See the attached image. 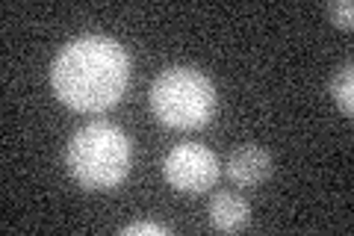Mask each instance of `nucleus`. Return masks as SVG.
I'll use <instances>...</instances> for the list:
<instances>
[{
  "mask_svg": "<svg viewBox=\"0 0 354 236\" xmlns=\"http://www.w3.org/2000/svg\"><path fill=\"white\" fill-rule=\"evenodd\" d=\"M151 109L165 127H204L216 112V86L204 71L189 69V65H174L153 80Z\"/></svg>",
  "mask_w": 354,
  "mask_h": 236,
  "instance_id": "3",
  "label": "nucleus"
},
{
  "mask_svg": "<svg viewBox=\"0 0 354 236\" xmlns=\"http://www.w3.org/2000/svg\"><path fill=\"white\" fill-rule=\"evenodd\" d=\"M130 160L133 145L127 133L106 121L80 127L65 151V165H68L71 177L88 192L118 186L130 172Z\"/></svg>",
  "mask_w": 354,
  "mask_h": 236,
  "instance_id": "2",
  "label": "nucleus"
},
{
  "mask_svg": "<svg viewBox=\"0 0 354 236\" xmlns=\"http://www.w3.org/2000/svg\"><path fill=\"white\" fill-rule=\"evenodd\" d=\"M330 18H334V24L342 27V30H351L354 27V3L351 0H334V3L328 6Z\"/></svg>",
  "mask_w": 354,
  "mask_h": 236,
  "instance_id": "8",
  "label": "nucleus"
},
{
  "mask_svg": "<svg viewBox=\"0 0 354 236\" xmlns=\"http://www.w3.org/2000/svg\"><path fill=\"white\" fill-rule=\"evenodd\" d=\"M124 236H142V233H153V236H169V228L165 224H157V221H136V224H127L121 228Z\"/></svg>",
  "mask_w": 354,
  "mask_h": 236,
  "instance_id": "9",
  "label": "nucleus"
},
{
  "mask_svg": "<svg viewBox=\"0 0 354 236\" xmlns=\"http://www.w3.org/2000/svg\"><path fill=\"white\" fill-rule=\"evenodd\" d=\"M207 212H209V224H213L216 230H225V233L242 230L251 221V210L245 204V198H239L234 192H218V195H213Z\"/></svg>",
  "mask_w": 354,
  "mask_h": 236,
  "instance_id": "6",
  "label": "nucleus"
},
{
  "mask_svg": "<svg viewBox=\"0 0 354 236\" xmlns=\"http://www.w3.org/2000/svg\"><path fill=\"white\" fill-rule=\"evenodd\" d=\"M162 174L177 192L186 195L207 192L218 177V156L198 142H183L169 151L162 163Z\"/></svg>",
  "mask_w": 354,
  "mask_h": 236,
  "instance_id": "4",
  "label": "nucleus"
},
{
  "mask_svg": "<svg viewBox=\"0 0 354 236\" xmlns=\"http://www.w3.org/2000/svg\"><path fill=\"white\" fill-rule=\"evenodd\" d=\"M50 83L65 107L104 112L118 104L130 83V53L109 36H80L57 53Z\"/></svg>",
  "mask_w": 354,
  "mask_h": 236,
  "instance_id": "1",
  "label": "nucleus"
},
{
  "mask_svg": "<svg viewBox=\"0 0 354 236\" xmlns=\"http://www.w3.org/2000/svg\"><path fill=\"white\" fill-rule=\"evenodd\" d=\"M272 168H274L272 154L266 148H260V145H242V148H236L225 163L227 177L239 186H260L266 177L272 174Z\"/></svg>",
  "mask_w": 354,
  "mask_h": 236,
  "instance_id": "5",
  "label": "nucleus"
},
{
  "mask_svg": "<svg viewBox=\"0 0 354 236\" xmlns=\"http://www.w3.org/2000/svg\"><path fill=\"white\" fill-rule=\"evenodd\" d=\"M330 95H334V104L351 116L354 112V65L346 62L342 69L334 74V80H330Z\"/></svg>",
  "mask_w": 354,
  "mask_h": 236,
  "instance_id": "7",
  "label": "nucleus"
}]
</instances>
